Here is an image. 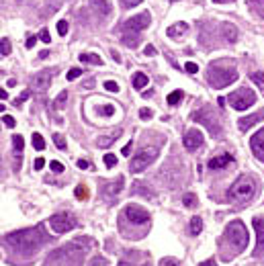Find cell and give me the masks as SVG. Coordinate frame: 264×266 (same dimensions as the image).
<instances>
[{"label":"cell","mask_w":264,"mask_h":266,"mask_svg":"<svg viewBox=\"0 0 264 266\" xmlns=\"http://www.w3.org/2000/svg\"><path fill=\"white\" fill-rule=\"evenodd\" d=\"M45 236L39 227H25V230H19V232H13L5 238V242L9 244L11 250L19 252V254H31L35 252L41 244H43Z\"/></svg>","instance_id":"cell-1"},{"label":"cell","mask_w":264,"mask_h":266,"mask_svg":"<svg viewBox=\"0 0 264 266\" xmlns=\"http://www.w3.org/2000/svg\"><path fill=\"white\" fill-rule=\"evenodd\" d=\"M86 252H88V244H82V240H76V242H70V244L54 250L49 254V260L62 262L64 266H82Z\"/></svg>","instance_id":"cell-2"},{"label":"cell","mask_w":264,"mask_h":266,"mask_svg":"<svg viewBox=\"0 0 264 266\" xmlns=\"http://www.w3.org/2000/svg\"><path fill=\"white\" fill-rule=\"evenodd\" d=\"M207 80L213 88H225L232 82L238 80V70L236 68H219V66H211L207 70Z\"/></svg>","instance_id":"cell-3"},{"label":"cell","mask_w":264,"mask_h":266,"mask_svg":"<svg viewBox=\"0 0 264 266\" xmlns=\"http://www.w3.org/2000/svg\"><path fill=\"white\" fill-rule=\"evenodd\" d=\"M230 195H232V199L246 203V201H250V199L256 195V184H254V180H252V178L242 176V178H238V180L232 184Z\"/></svg>","instance_id":"cell-4"},{"label":"cell","mask_w":264,"mask_h":266,"mask_svg":"<svg viewBox=\"0 0 264 266\" xmlns=\"http://www.w3.org/2000/svg\"><path fill=\"white\" fill-rule=\"evenodd\" d=\"M225 238L234 244L236 252H242V250H246V246H248V230H246V225H244L242 221L230 223L228 230H225Z\"/></svg>","instance_id":"cell-5"},{"label":"cell","mask_w":264,"mask_h":266,"mask_svg":"<svg viewBox=\"0 0 264 266\" xmlns=\"http://www.w3.org/2000/svg\"><path fill=\"white\" fill-rule=\"evenodd\" d=\"M156 158H158V147H143L141 151H137V154L133 156L131 164H129V170H131L133 174L143 172V170L154 162Z\"/></svg>","instance_id":"cell-6"},{"label":"cell","mask_w":264,"mask_h":266,"mask_svg":"<svg viewBox=\"0 0 264 266\" xmlns=\"http://www.w3.org/2000/svg\"><path fill=\"white\" fill-rule=\"evenodd\" d=\"M228 102L234 106L236 111H246L248 106H252L256 102V94L250 88H240V90H236V92L230 94Z\"/></svg>","instance_id":"cell-7"},{"label":"cell","mask_w":264,"mask_h":266,"mask_svg":"<svg viewBox=\"0 0 264 266\" xmlns=\"http://www.w3.org/2000/svg\"><path fill=\"white\" fill-rule=\"evenodd\" d=\"M49 227L56 234H66L76 227V217L68 215V213H56V215L49 217Z\"/></svg>","instance_id":"cell-8"},{"label":"cell","mask_w":264,"mask_h":266,"mask_svg":"<svg viewBox=\"0 0 264 266\" xmlns=\"http://www.w3.org/2000/svg\"><path fill=\"white\" fill-rule=\"evenodd\" d=\"M193 121H199V123H203L209 131H211V135H221V125L217 123V119H215V115L211 113L209 109H201V111H197V113H193Z\"/></svg>","instance_id":"cell-9"},{"label":"cell","mask_w":264,"mask_h":266,"mask_svg":"<svg viewBox=\"0 0 264 266\" xmlns=\"http://www.w3.org/2000/svg\"><path fill=\"white\" fill-rule=\"evenodd\" d=\"M125 215L133 223H147L149 221V213L143 207H139V205H127L125 207Z\"/></svg>","instance_id":"cell-10"},{"label":"cell","mask_w":264,"mask_h":266,"mask_svg":"<svg viewBox=\"0 0 264 266\" xmlns=\"http://www.w3.org/2000/svg\"><path fill=\"white\" fill-rule=\"evenodd\" d=\"M149 21H152V15H149V11H145V13H141V15H135L133 19H129L127 23H125V31H143V29H147L149 27Z\"/></svg>","instance_id":"cell-11"},{"label":"cell","mask_w":264,"mask_h":266,"mask_svg":"<svg viewBox=\"0 0 264 266\" xmlns=\"http://www.w3.org/2000/svg\"><path fill=\"white\" fill-rule=\"evenodd\" d=\"M51 78H54V70H41V72H37L35 78H33V86H35V90H37V92L47 90L49 84H51Z\"/></svg>","instance_id":"cell-12"},{"label":"cell","mask_w":264,"mask_h":266,"mask_svg":"<svg viewBox=\"0 0 264 266\" xmlns=\"http://www.w3.org/2000/svg\"><path fill=\"white\" fill-rule=\"evenodd\" d=\"M250 147H252L254 156L260 160V162H264V129L256 131V133L250 137Z\"/></svg>","instance_id":"cell-13"},{"label":"cell","mask_w":264,"mask_h":266,"mask_svg":"<svg viewBox=\"0 0 264 266\" xmlns=\"http://www.w3.org/2000/svg\"><path fill=\"white\" fill-rule=\"evenodd\" d=\"M182 143H184V147L186 149H197V147H201L203 145V133L199 131V129H191V131H186V135H184V139H182Z\"/></svg>","instance_id":"cell-14"},{"label":"cell","mask_w":264,"mask_h":266,"mask_svg":"<svg viewBox=\"0 0 264 266\" xmlns=\"http://www.w3.org/2000/svg\"><path fill=\"white\" fill-rule=\"evenodd\" d=\"M262 119H264V109L258 111V113H252V115H248V117H242V119L238 121V127H240L242 131H248V129H252L256 123H260Z\"/></svg>","instance_id":"cell-15"},{"label":"cell","mask_w":264,"mask_h":266,"mask_svg":"<svg viewBox=\"0 0 264 266\" xmlns=\"http://www.w3.org/2000/svg\"><path fill=\"white\" fill-rule=\"evenodd\" d=\"M232 162H234V158H232L230 154H219V156H215V158H211L209 168H211V170H221V168L230 166Z\"/></svg>","instance_id":"cell-16"},{"label":"cell","mask_w":264,"mask_h":266,"mask_svg":"<svg viewBox=\"0 0 264 266\" xmlns=\"http://www.w3.org/2000/svg\"><path fill=\"white\" fill-rule=\"evenodd\" d=\"M92 9L100 15V17H109L111 15V3H107V0H92Z\"/></svg>","instance_id":"cell-17"},{"label":"cell","mask_w":264,"mask_h":266,"mask_svg":"<svg viewBox=\"0 0 264 266\" xmlns=\"http://www.w3.org/2000/svg\"><path fill=\"white\" fill-rule=\"evenodd\" d=\"M254 227H256V234H258V246L254 250V256H258L262 252V248H264V225H262V221L258 217L254 219Z\"/></svg>","instance_id":"cell-18"},{"label":"cell","mask_w":264,"mask_h":266,"mask_svg":"<svg viewBox=\"0 0 264 266\" xmlns=\"http://www.w3.org/2000/svg\"><path fill=\"white\" fill-rule=\"evenodd\" d=\"M131 84H133L135 90H143V88L149 84V80H147V76H145L143 72H135L133 78H131Z\"/></svg>","instance_id":"cell-19"},{"label":"cell","mask_w":264,"mask_h":266,"mask_svg":"<svg viewBox=\"0 0 264 266\" xmlns=\"http://www.w3.org/2000/svg\"><path fill=\"white\" fill-rule=\"evenodd\" d=\"M186 29H188L186 23H176V25H172V27L166 29V35H168V37H178V35H182Z\"/></svg>","instance_id":"cell-20"},{"label":"cell","mask_w":264,"mask_h":266,"mask_svg":"<svg viewBox=\"0 0 264 266\" xmlns=\"http://www.w3.org/2000/svg\"><path fill=\"white\" fill-rule=\"evenodd\" d=\"M80 62H82V64H94V66H100V64H102L100 56H96V53H80Z\"/></svg>","instance_id":"cell-21"},{"label":"cell","mask_w":264,"mask_h":266,"mask_svg":"<svg viewBox=\"0 0 264 266\" xmlns=\"http://www.w3.org/2000/svg\"><path fill=\"white\" fill-rule=\"evenodd\" d=\"M123 43L127 45V47H137L139 45V35H137V31H127L125 35H123Z\"/></svg>","instance_id":"cell-22"},{"label":"cell","mask_w":264,"mask_h":266,"mask_svg":"<svg viewBox=\"0 0 264 266\" xmlns=\"http://www.w3.org/2000/svg\"><path fill=\"white\" fill-rule=\"evenodd\" d=\"M121 188H123V178H119L117 182L109 184L107 188H104V193H107L109 197H115V195H119V193H121Z\"/></svg>","instance_id":"cell-23"},{"label":"cell","mask_w":264,"mask_h":266,"mask_svg":"<svg viewBox=\"0 0 264 266\" xmlns=\"http://www.w3.org/2000/svg\"><path fill=\"white\" fill-rule=\"evenodd\" d=\"M203 232V221H201V217H193L191 219V234L193 236H199Z\"/></svg>","instance_id":"cell-24"},{"label":"cell","mask_w":264,"mask_h":266,"mask_svg":"<svg viewBox=\"0 0 264 266\" xmlns=\"http://www.w3.org/2000/svg\"><path fill=\"white\" fill-rule=\"evenodd\" d=\"M13 143H15V151H17V156L21 158L23 147H25V139H23V135H13Z\"/></svg>","instance_id":"cell-25"},{"label":"cell","mask_w":264,"mask_h":266,"mask_svg":"<svg viewBox=\"0 0 264 266\" xmlns=\"http://www.w3.org/2000/svg\"><path fill=\"white\" fill-rule=\"evenodd\" d=\"M33 147L35 149H45V139H43V135L41 133H33Z\"/></svg>","instance_id":"cell-26"},{"label":"cell","mask_w":264,"mask_h":266,"mask_svg":"<svg viewBox=\"0 0 264 266\" xmlns=\"http://www.w3.org/2000/svg\"><path fill=\"white\" fill-rule=\"evenodd\" d=\"M119 135H121V131L113 133L111 137H100V139H98V145H100V147H109V145H111V143L115 141V137H119Z\"/></svg>","instance_id":"cell-27"},{"label":"cell","mask_w":264,"mask_h":266,"mask_svg":"<svg viewBox=\"0 0 264 266\" xmlns=\"http://www.w3.org/2000/svg\"><path fill=\"white\" fill-rule=\"evenodd\" d=\"M166 100H168V104H178V102L182 100V90H174V92H170Z\"/></svg>","instance_id":"cell-28"},{"label":"cell","mask_w":264,"mask_h":266,"mask_svg":"<svg viewBox=\"0 0 264 266\" xmlns=\"http://www.w3.org/2000/svg\"><path fill=\"white\" fill-rule=\"evenodd\" d=\"M250 78H252V82H254L258 88H262V90H264V72H254Z\"/></svg>","instance_id":"cell-29"},{"label":"cell","mask_w":264,"mask_h":266,"mask_svg":"<svg viewBox=\"0 0 264 266\" xmlns=\"http://www.w3.org/2000/svg\"><path fill=\"white\" fill-rule=\"evenodd\" d=\"M74 195H76V199H78V201H86V199H88V188L80 184V186H76Z\"/></svg>","instance_id":"cell-30"},{"label":"cell","mask_w":264,"mask_h":266,"mask_svg":"<svg viewBox=\"0 0 264 266\" xmlns=\"http://www.w3.org/2000/svg\"><path fill=\"white\" fill-rule=\"evenodd\" d=\"M225 37H228V41H236L238 39V29L234 27V25H225Z\"/></svg>","instance_id":"cell-31"},{"label":"cell","mask_w":264,"mask_h":266,"mask_svg":"<svg viewBox=\"0 0 264 266\" xmlns=\"http://www.w3.org/2000/svg\"><path fill=\"white\" fill-rule=\"evenodd\" d=\"M11 41L9 39H0V53H3V56H9L11 53Z\"/></svg>","instance_id":"cell-32"},{"label":"cell","mask_w":264,"mask_h":266,"mask_svg":"<svg viewBox=\"0 0 264 266\" xmlns=\"http://www.w3.org/2000/svg\"><path fill=\"white\" fill-rule=\"evenodd\" d=\"M66 98H68V92H62V94L56 98V102H54V109H62L64 102H66Z\"/></svg>","instance_id":"cell-33"},{"label":"cell","mask_w":264,"mask_h":266,"mask_svg":"<svg viewBox=\"0 0 264 266\" xmlns=\"http://www.w3.org/2000/svg\"><path fill=\"white\" fill-rule=\"evenodd\" d=\"M54 141H56V145H58L60 149H66V139H64L62 133H54Z\"/></svg>","instance_id":"cell-34"},{"label":"cell","mask_w":264,"mask_h":266,"mask_svg":"<svg viewBox=\"0 0 264 266\" xmlns=\"http://www.w3.org/2000/svg\"><path fill=\"white\" fill-rule=\"evenodd\" d=\"M133 193H139L141 197H152V191L145 188V186H141V184H135V186H133Z\"/></svg>","instance_id":"cell-35"},{"label":"cell","mask_w":264,"mask_h":266,"mask_svg":"<svg viewBox=\"0 0 264 266\" xmlns=\"http://www.w3.org/2000/svg\"><path fill=\"white\" fill-rule=\"evenodd\" d=\"M107 264H109V262L104 260L102 256H96V258H92V260H90V264H88V266H107Z\"/></svg>","instance_id":"cell-36"},{"label":"cell","mask_w":264,"mask_h":266,"mask_svg":"<svg viewBox=\"0 0 264 266\" xmlns=\"http://www.w3.org/2000/svg\"><path fill=\"white\" fill-rule=\"evenodd\" d=\"M104 164H107V168H113L117 164V158L113 154H107V156H104Z\"/></svg>","instance_id":"cell-37"},{"label":"cell","mask_w":264,"mask_h":266,"mask_svg":"<svg viewBox=\"0 0 264 266\" xmlns=\"http://www.w3.org/2000/svg\"><path fill=\"white\" fill-rule=\"evenodd\" d=\"M49 166H51V170L58 172V174H60V172H64V164H62V162H58V160H51V164H49Z\"/></svg>","instance_id":"cell-38"},{"label":"cell","mask_w":264,"mask_h":266,"mask_svg":"<svg viewBox=\"0 0 264 266\" xmlns=\"http://www.w3.org/2000/svg\"><path fill=\"white\" fill-rule=\"evenodd\" d=\"M104 88H107L109 92H119V84L113 82V80H107V82H104Z\"/></svg>","instance_id":"cell-39"},{"label":"cell","mask_w":264,"mask_h":266,"mask_svg":"<svg viewBox=\"0 0 264 266\" xmlns=\"http://www.w3.org/2000/svg\"><path fill=\"white\" fill-rule=\"evenodd\" d=\"M184 70H186L188 74H197V72H199V66H197L195 62H186V64H184Z\"/></svg>","instance_id":"cell-40"},{"label":"cell","mask_w":264,"mask_h":266,"mask_svg":"<svg viewBox=\"0 0 264 266\" xmlns=\"http://www.w3.org/2000/svg\"><path fill=\"white\" fill-rule=\"evenodd\" d=\"M100 113H102V115H107V117H111V115L115 113V106H113V104H104L102 109H100Z\"/></svg>","instance_id":"cell-41"},{"label":"cell","mask_w":264,"mask_h":266,"mask_svg":"<svg viewBox=\"0 0 264 266\" xmlns=\"http://www.w3.org/2000/svg\"><path fill=\"white\" fill-rule=\"evenodd\" d=\"M78 76H82V70H80V68H72V70L68 72V80H76Z\"/></svg>","instance_id":"cell-42"},{"label":"cell","mask_w":264,"mask_h":266,"mask_svg":"<svg viewBox=\"0 0 264 266\" xmlns=\"http://www.w3.org/2000/svg\"><path fill=\"white\" fill-rule=\"evenodd\" d=\"M186 207H195L197 205V199H195V195H184V201H182Z\"/></svg>","instance_id":"cell-43"},{"label":"cell","mask_w":264,"mask_h":266,"mask_svg":"<svg viewBox=\"0 0 264 266\" xmlns=\"http://www.w3.org/2000/svg\"><path fill=\"white\" fill-rule=\"evenodd\" d=\"M160 266H180V264L174 258H164V260H160Z\"/></svg>","instance_id":"cell-44"},{"label":"cell","mask_w":264,"mask_h":266,"mask_svg":"<svg viewBox=\"0 0 264 266\" xmlns=\"http://www.w3.org/2000/svg\"><path fill=\"white\" fill-rule=\"evenodd\" d=\"M141 3V0H121V5L125 7V9H133V7H137Z\"/></svg>","instance_id":"cell-45"},{"label":"cell","mask_w":264,"mask_h":266,"mask_svg":"<svg viewBox=\"0 0 264 266\" xmlns=\"http://www.w3.org/2000/svg\"><path fill=\"white\" fill-rule=\"evenodd\" d=\"M58 33H60V35H66V33H68V23H66V21H60V23H58Z\"/></svg>","instance_id":"cell-46"},{"label":"cell","mask_w":264,"mask_h":266,"mask_svg":"<svg viewBox=\"0 0 264 266\" xmlns=\"http://www.w3.org/2000/svg\"><path fill=\"white\" fill-rule=\"evenodd\" d=\"M39 39H41L43 43H49V41H51V37H49V31H47V29H43V31L39 33Z\"/></svg>","instance_id":"cell-47"},{"label":"cell","mask_w":264,"mask_h":266,"mask_svg":"<svg viewBox=\"0 0 264 266\" xmlns=\"http://www.w3.org/2000/svg\"><path fill=\"white\" fill-rule=\"evenodd\" d=\"M43 166H45V160H43V158H37L35 162H33V168H35V170H41Z\"/></svg>","instance_id":"cell-48"},{"label":"cell","mask_w":264,"mask_h":266,"mask_svg":"<svg viewBox=\"0 0 264 266\" xmlns=\"http://www.w3.org/2000/svg\"><path fill=\"white\" fill-rule=\"evenodd\" d=\"M29 94H31V92H29V90H25V92H21V96H19V98H17V100H15V104H17V106H19V104H21V102H23V100H27V98H29Z\"/></svg>","instance_id":"cell-49"},{"label":"cell","mask_w":264,"mask_h":266,"mask_svg":"<svg viewBox=\"0 0 264 266\" xmlns=\"http://www.w3.org/2000/svg\"><path fill=\"white\" fill-rule=\"evenodd\" d=\"M139 117H141L143 121H147V119H152V111H149V109H141V111H139Z\"/></svg>","instance_id":"cell-50"},{"label":"cell","mask_w":264,"mask_h":266,"mask_svg":"<svg viewBox=\"0 0 264 266\" xmlns=\"http://www.w3.org/2000/svg\"><path fill=\"white\" fill-rule=\"evenodd\" d=\"M78 168H80V170H88V168H90V162H88V160H78Z\"/></svg>","instance_id":"cell-51"},{"label":"cell","mask_w":264,"mask_h":266,"mask_svg":"<svg viewBox=\"0 0 264 266\" xmlns=\"http://www.w3.org/2000/svg\"><path fill=\"white\" fill-rule=\"evenodd\" d=\"M3 121H5V125H7V127H15V123H17V121H15V119H13L11 115H7V117H3Z\"/></svg>","instance_id":"cell-52"},{"label":"cell","mask_w":264,"mask_h":266,"mask_svg":"<svg viewBox=\"0 0 264 266\" xmlns=\"http://www.w3.org/2000/svg\"><path fill=\"white\" fill-rule=\"evenodd\" d=\"M143 53H145V56H147V58H152V56H156V47H154V45H147Z\"/></svg>","instance_id":"cell-53"},{"label":"cell","mask_w":264,"mask_h":266,"mask_svg":"<svg viewBox=\"0 0 264 266\" xmlns=\"http://www.w3.org/2000/svg\"><path fill=\"white\" fill-rule=\"evenodd\" d=\"M199 266H217V264H215V260H205V262H201Z\"/></svg>","instance_id":"cell-54"},{"label":"cell","mask_w":264,"mask_h":266,"mask_svg":"<svg viewBox=\"0 0 264 266\" xmlns=\"http://www.w3.org/2000/svg\"><path fill=\"white\" fill-rule=\"evenodd\" d=\"M131 145H133V143H127V145L123 147V156H129V154H131Z\"/></svg>","instance_id":"cell-55"},{"label":"cell","mask_w":264,"mask_h":266,"mask_svg":"<svg viewBox=\"0 0 264 266\" xmlns=\"http://www.w3.org/2000/svg\"><path fill=\"white\" fill-rule=\"evenodd\" d=\"M35 41H37V37H29V39H27V47H33Z\"/></svg>","instance_id":"cell-56"},{"label":"cell","mask_w":264,"mask_h":266,"mask_svg":"<svg viewBox=\"0 0 264 266\" xmlns=\"http://www.w3.org/2000/svg\"><path fill=\"white\" fill-rule=\"evenodd\" d=\"M7 96H9V94H7V90H5V88H0V98H3V100H5Z\"/></svg>","instance_id":"cell-57"},{"label":"cell","mask_w":264,"mask_h":266,"mask_svg":"<svg viewBox=\"0 0 264 266\" xmlns=\"http://www.w3.org/2000/svg\"><path fill=\"white\" fill-rule=\"evenodd\" d=\"M111 56H113V60H115V62H119V60H121V58H119V53H117V51H113V53H111Z\"/></svg>","instance_id":"cell-58"},{"label":"cell","mask_w":264,"mask_h":266,"mask_svg":"<svg viewBox=\"0 0 264 266\" xmlns=\"http://www.w3.org/2000/svg\"><path fill=\"white\" fill-rule=\"evenodd\" d=\"M119 266H129L127 262H119ZM141 266H149V264H141Z\"/></svg>","instance_id":"cell-59"},{"label":"cell","mask_w":264,"mask_h":266,"mask_svg":"<svg viewBox=\"0 0 264 266\" xmlns=\"http://www.w3.org/2000/svg\"><path fill=\"white\" fill-rule=\"evenodd\" d=\"M213 3H219V5H223V3H230V0H213Z\"/></svg>","instance_id":"cell-60"},{"label":"cell","mask_w":264,"mask_h":266,"mask_svg":"<svg viewBox=\"0 0 264 266\" xmlns=\"http://www.w3.org/2000/svg\"><path fill=\"white\" fill-rule=\"evenodd\" d=\"M0 113H5V106L3 104H0Z\"/></svg>","instance_id":"cell-61"}]
</instances>
